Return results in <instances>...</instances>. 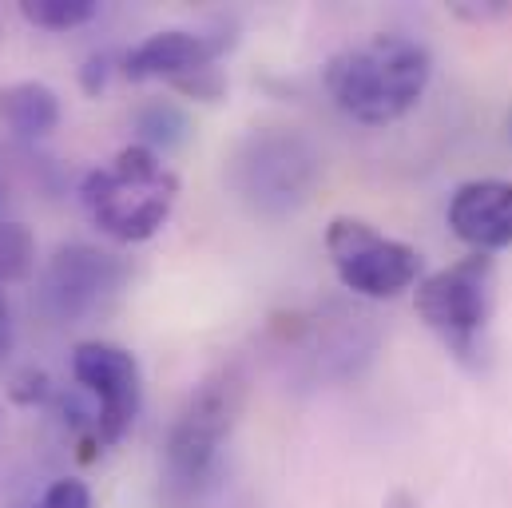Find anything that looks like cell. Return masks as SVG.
Instances as JSON below:
<instances>
[{
	"instance_id": "21",
	"label": "cell",
	"mask_w": 512,
	"mask_h": 508,
	"mask_svg": "<svg viewBox=\"0 0 512 508\" xmlns=\"http://www.w3.org/2000/svg\"><path fill=\"white\" fill-rule=\"evenodd\" d=\"M389 508H413V501H409V497H405V493H397V497H393V501H389Z\"/></svg>"
},
{
	"instance_id": "6",
	"label": "cell",
	"mask_w": 512,
	"mask_h": 508,
	"mask_svg": "<svg viewBox=\"0 0 512 508\" xmlns=\"http://www.w3.org/2000/svg\"><path fill=\"white\" fill-rule=\"evenodd\" d=\"M326 254L346 290L362 298H397L421 278V254L401 239H389L378 227L354 215H338L326 227Z\"/></svg>"
},
{
	"instance_id": "23",
	"label": "cell",
	"mask_w": 512,
	"mask_h": 508,
	"mask_svg": "<svg viewBox=\"0 0 512 508\" xmlns=\"http://www.w3.org/2000/svg\"><path fill=\"white\" fill-rule=\"evenodd\" d=\"M4 310H8V306H4V294H0V314H4Z\"/></svg>"
},
{
	"instance_id": "17",
	"label": "cell",
	"mask_w": 512,
	"mask_h": 508,
	"mask_svg": "<svg viewBox=\"0 0 512 508\" xmlns=\"http://www.w3.org/2000/svg\"><path fill=\"white\" fill-rule=\"evenodd\" d=\"M36 508H96V505H92V493H88L84 481H76V477H60V481L44 493V501H40Z\"/></svg>"
},
{
	"instance_id": "8",
	"label": "cell",
	"mask_w": 512,
	"mask_h": 508,
	"mask_svg": "<svg viewBox=\"0 0 512 508\" xmlns=\"http://www.w3.org/2000/svg\"><path fill=\"white\" fill-rule=\"evenodd\" d=\"M72 378L96 401V445H120L143 405V374L135 354L116 342H80L72 350Z\"/></svg>"
},
{
	"instance_id": "1",
	"label": "cell",
	"mask_w": 512,
	"mask_h": 508,
	"mask_svg": "<svg viewBox=\"0 0 512 508\" xmlns=\"http://www.w3.org/2000/svg\"><path fill=\"white\" fill-rule=\"evenodd\" d=\"M322 80L330 100L350 120L382 127L417 108L433 80V56L409 36L382 32L330 56Z\"/></svg>"
},
{
	"instance_id": "16",
	"label": "cell",
	"mask_w": 512,
	"mask_h": 508,
	"mask_svg": "<svg viewBox=\"0 0 512 508\" xmlns=\"http://www.w3.org/2000/svg\"><path fill=\"white\" fill-rule=\"evenodd\" d=\"M8 397H12L16 405H48V401L56 397V389H52L48 374H40V370H24V374L12 378Z\"/></svg>"
},
{
	"instance_id": "18",
	"label": "cell",
	"mask_w": 512,
	"mask_h": 508,
	"mask_svg": "<svg viewBox=\"0 0 512 508\" xmlns=\"http://www.w3.org/2000/svg\"><path fill=\"white\" fill-rule=\"evenodd\" d=\"M112 68H116V60H112L108 52L88 56L84 68H80V84H84V92H88V96H100V92L108 88V80H112Z\"/></svg>"
},
{
	"instance_id": "12",
	"label": "cell",
	"mask_w": 512,
	"mask_h": 508,
	"mask_svg": "<svg viewBox=\"0 0 512 508\" xmlns=\"http://www.w3.org/2000/svg\"><path fill=\"white\" fill-rule=\"evenodd\" d=\"M131 127L139 135L135 143H143L151 151H175V147H183L191 139V116L175 100H151V104H143L135 112Z\"/></svg>"
},
{
	"instance_id": "19",
	"label": "cell",
	"mask_w": 512,
	"mask_h": 508,
	"mask_svg": "<svg viewBox=\"0 0 512 508\" xmlns=\"http://www.w3.org/2000/svg\"><path fill=\"white\" fill-rule=\"evenodd\" d=\"M509 12L512 4H453V16H461L469 24H489V20H501Z\"/></svg>"
},
{
	"instance_id": "4",
	"label": "cell",
	"mask_w": 512,
	"mask_h": 508,
	"mask_svg": "<svg viewBox=\"0 0 512 508\" xmlns=\"http://www.w3.org/2000/svg\"><path fill=\"white\" fill-rule=\"evenodd\" d=\"M243 401H247V374L239 362L211 370L191 389L163 441V469L175 489H195L207 481L223 441L231 437L243 413Z\"/></svg>"
},
{
	"instance_id": "7",
	"label": "cell",
	"mask_w": 512,
	"mask_h": 508,
	"mask_svg": "<svg viewBox=\"0 0 512 508\" xmlns=\"http://www.w3.org/2000/svg\"><path fill=\"white\" fill-rule=\"evenodd\" d=\"M128 278L131 266L120 254L88 243H68L48 258L40 274V310L56 322H88L112 310Z\"/></svg>"
},
{
	"instance_id": "2",
	"label": "cell",
	"mask_w": 512,
	"mask_h": 508,
	"mask_svg": "<svg viewBox=\"0 0 512 508\" xmlns=\"http://www.w3.org/2000/svg\"><path fill=\"white\" fill-rule=\"evenodd\" d=\"M88 219L116 243H147L163 231L179 203V175L159 151L128 143L108 167H96L80 183Z\"/></svg>"
},
{
	"instance_id": "22",
	"label": "cell",
	"mask_w": 512,
	"mask_h": 508,
	"mask_svg": "<svg viewBox=\"0 0 512 508\" xmlns=\"http://www.w3.org/2000/svg\"><path fill=\"white\" fill-rule=\"evenodd\" d=\"M505 131H509V139H512V112H509V120H505Z\"/></svg>"
},
{
	"instance_id": "11",
	"label": "cell",
	"mask_w": 512,
	"mask_h": 508,
	"mask_svg": "<svg viewBox=\"0 0 512 508\" xmlns=\"http://www.w3.org/2000/svg\"><path fill=\"white\" fill-rule=\"evenodd\" d=\"M0 120L20 139H44L60 124V96L40 80H20L0 88Z\"/></svg>"
},
{
	"instance_id": "3",
	"label": "cell",
	"mask_w": 512,
	"mask_h": 508,
	"mask_svg": "<svg viewBox=\"0 0 512 508\" xmlns=\"http://www.w3.org/2000/svg\"><path fill=\"white\" fill-rule=\"evenodd\" d=\"M322 179V151L298 127H255L247 131L231 159L227 183L258 219H286L310 203Z\"/></svg>"
},
{
	"instance_id": "5",
	"label": "cell",
	"mask_w": 512,
	"mask_h": 508,
	"mask_svg": "<svg viewBox=\"0 0 512 508\" xmlns=\"http://www.w3.org/2000/svg\"><path fill=\"white\" fill-rule=\"evenodd\" d=\"M413 306L421 322L449 346V354H457L461 362H473L481 350L489 310H493V258L469 254L421 278Z\"/></svg>"
},
{
	"instance_id": "9",
	"label": "cell",
	"mask_w": 512,
	"mask_h": 508,
	"mask_svg": "<svg viewBox=\"0 0 512 508\" xmlns=\"http://www.w3.org/2000/svg\"><path fill=\"white\" fill-rule=\"evenodd\" d=\"M231 40L223 36H203V32H187V28H167V32H151L143 44H135L124 56V76L143 84V80H163L175 84L207 64H219V56L227 52Z\"/></svg>"
},
{
	"instance_id": "13",
	"label": "cell",
	"mask_w": 512,
	"mask_h": 508,
	"mask_svg": "<svg viewBox=\"0 0 512 508\" xmlns=\"http://www.w3.org/2000/svg\"><path fill=\"white\" fill-rule=\"evenodd\" d=\"M20 16L44 32H68V28L92 24L100 16V4L96 0H20Z\"/></svg>"
},
{
	"instance_id": "10",
	"label": "cell",
	"mask_w": 512,
	"mask_h": 508,
	"mask_svg": "<svg viewBox=\"0 0 512 508\" xmlns=\"http://www.w3.org/2000/svg\"><path fill=\"white\" fill-rule=\"evenodd\" d=\"M449 227L477 254L512 247V183L505 179L461 183L449 199Z\"/></svg>"
},
{
	"instance_id": "14",
	"label": "cell",
	"mask_w": 512,
	"mask_h": 508,
	"mask_svg": "<svg viewBox=\"0 0 512 508\" xmlns=\"http://www.w3.org/2000/svg\"><path fill=\"white\" fill-rule=\"evenodd\" d=\"M36 270V235L24 223L0 219V282H24Z\"/></svg>"
},
{
	"instance_id": "20",
	"label": "cell",
	"mask_w": 512,
	"mask_h": 508,
	"mask_svg": "<svg viewBox=\"0 0 512 508\" xmlns=\"http://www.w3.org/2000/svg\"><path fill=\"white\" fill-rule=\"evenodd\" d=\"M8 350H12V322H8V310L0 314V362L8 358Z\"/></svg>"
},
{
	"instance_id": "15",
	"label": "cell",
	"mask_w": 512,
	"mask_h": 508,
	"mask_svg": "<svg viewBox=\"0 0 512 508\" xmlns=\"http://www.w3.org/2000/svg\"><path fill=\"white\" fill-rule=\"evenodd\" d=\"M171 88H175L179 96L195 100V104H219V100L227 96V72H223L219 64H207V68H199V72L175 80Z\"/></svg>"
}]
</instances>
